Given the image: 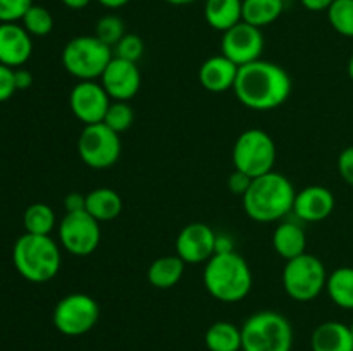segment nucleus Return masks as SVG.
I'll use <instances>...</instances> for the list:
<instances>
[{"label": "nucleus", "instance_id": "nucleus-13", "mask_svg": "<svg viewBox=\"0 0 353 351\" xmlns=\"http://www.w3.org/2000/svg\"><path fill=\"white\" fill-rule=\"evenodd\" d=\"M110 102V96L97 81H78L69 93L71 112L85 126L103 123Z\"/></svg>", "mask_w": 353, "mask_h": 351}, {"label": "nucleus", "instance_id": "nucleus-32", "mask_svg": "<svg viewBox=\"0 0 353 351\" xmlns=\"http://www.w3.org/2000/svg\"><path fill=\"white\" fill-rule=\"evenodd\" d=\"M114 57L124 58V61L130 62H138L143 57L145 52V43L138 34L134 33H126L114 47Z\"/></svg>", "mask_w": 353, "mask_h": 351}, {"label": "nucleus", "instance_id": "nucleus-40", "mask_svg": "<svg viewBox=\"0 0 353 351\" xmlns=\"http://www.w3.org/2000/svg\"><path fill=\"white\" fill-rule=\"evenodd\" d=\"M300 2L310 12H323V10L327 12V9L333 6L334 0H300Z\"/></svg>", "mask_w": 353, "mask_h": 351}, {"label": "nucleus", "instance_id": "nucleus-15", "mask_svg": "<svg viewBox=\"0 0 353 351\" xmlns=\"http://www.w3.org/2000/svg\"><path fill=\"white\" fill-rule=\"evenodd\" d=\"M100 85L103 86L110 100L130 102L140 92L141 72L137 62L112 57L100 76Z\"/></svg>", "mask_w": 353, "mask_h": 351}, {"label": "nucleus", "instance_id": "nucleus-26", "mask_svg": "<svg viewBox=\"0 0 353 351\" xmlns=\"http://www.w3.org/2000/svg\"><path fill=\"white\" fill-rule=\"evenodd\" d=\"M326 291L331 301L343 310H353V267H338L327 275Z\"/></svg>", "mask_w": 353, "mask_h": 351}, {"label": "nucleus", "instance_id": "nucleus-23", "mask_svg": "<svg viewBox=\"0 0 353 351\" xmlns=\"http://www.w3.org/2000/svg\"><path fill=\"white\" fill-rule=\"evenodd\" d=\"M186 264L178 255H165L155 258L147 270V279L154 288L171 289L178 284L185 274Z\"/></svg>", "mask_w": 353, "mask_h": 351}, {"label": "nucleus", "instance_id": "nucleus-21", "mask_svg": "<svg viewBox=\"0 0 353 351\" xmlns=\"http://www.w3.org/2000/svg\"><path fill=\"white\" fill-rule=\"evenodd\" d=\"M241 9L243 0H205L203 17L212 30L224 33L243 21Z\"/></svg>", "mask_w": 353, "mask_h": 351}, {"label": "nucleus", "instance_id": "nucleus-25", "mask_svg": "<svg viewBox=\"0 0 353 351\" xmlns=\"http://www.w3.org/2000/svg\"><path fill=\"white\" fill-rule=\"evenodd\" d=\"M209 351H241V329L228 320L214 322L205 332Z\"/></svg>", "mask_w": 353, "mask_h": 351}, {"label": "nucleus", "instance_id": "nucleus-37", "mask_svg": "<svg viewBox=\"0 0 353 351\" xmlns=\"http://www.w3.org/2000/svg\"><path fill=\"white\" fill-rule=\"evenodd\" d=\"M86 206V195H81L78 191L68 193L64 198V210L65 213H74L81 212Z\"/></svg>", "mask_w": 353, "mask_h": 351}, {"label": "nucleus", "instance_id": "nucleus-44", "mask_svg": "<svg viewBox=\"0 0 353 351\" xmlns=\"http://www.w3.org/2000/svg\"><path fill=\"white\" fill-rule=\"evenodd\" d=\"M348 76H350V79L353 81V55L350 57V61H348Z\"/></svg>", "mask_w": 353, "mask_h": 351}, {"label": "nucleus", "instance_id": "nucleus-18", "mask_svg": "<svg viewBox=\"0 0 353 351\" xmlns=\"http://www.w3.org/2000/svg\"><path fill=\"white\" fill-rule=\"evenodd\" d=\"M238 65L226 55H212L202 62L199 69V83L210 93H224L233 89L238 76Z\"/></svg>", "mask_w": 353, "mask_h": 351}, {"label": "nucleus", "instance_id": "nucleus-12", "mask_svg": "<svg viewBox=\"0 0 353 351\" xmlns=\"http://www.w3.org/2000/svg\"><path fill=\"white\" fill-rule=\"evenodd\" d=\"M221 52L238 67L259 61L264 52L262 30L241 21L231 30L224 31L221 38Z\"/></svg>", "mask_w": 353, "mask_h": 351}, {"label": "nucleus", "instance_id": "nucleus-19", "mask_svg": "<svg viewBox=\"0 0 353 351\" xmlns=\"http://www.w3.org/2000/svg\"><path fill=\"white\" fill-rule=\"evenodd\" d=\"M272 248L285 260L300 257L307 251V236L296 220H279L272 233Z\"/></svg>", "mask_w": 353, "mask_h": 351}, {"label": "nucleus", "instance_id": "nucleus-2", "mask_svg": "<svg viewBox=\"0 0 353 351\" xmlns=\"http://www.w3.org/2000/svg\"><path fill=\"white\" fill-rule=\"evenodd\" d=\"M295 195L296 191L292 181L281 172L271 171L252 179L241 200L245 212L252 220L271 224L279 222L292 213Z\"/></svg>", "mask_w": 353, "mask_h": 351}, {"label": "nucleus", "instance_id": "nucleus-5", "mask_svg": "<svg viewBox=\"0 0 353 351\" xmlns=\"http://www.w3.org/2000/svg\"><path fill=\"white\" fill-rule=\"evenodd\" d=\"M293 327L285 315L262 310L241 326V351H292Z\"/></svg>", "mask_w": 353, "mask_h": 351}, {"label": "nucleus", "instance_id": "nucleus-17", "mask_svg": "<svg viewBox=\"0 0 353 351\" xmlns=\"http://www.w3.org/2000/svg\"><path fill=\"white\" fill-rule=\"evenodd\" d=\"M33 54V36L19 23L0 24V64L23 67Z\"/></svg>", "mask_w": 353, "mask_h": 351}, {"label": "nucleus", "instance_id": "nucleus-28", "mask_svg": "<svg viewBox=\"0 0 353 351\" xmlns=\"http://www.w3.org/2000/svg\"><path fill=\"white\" fill-rule=\"evenodd\" d=\"M21 24L31 36H47L54 30V16L48 9L33 3L21 19Z\"/></svg>", "mask_w": 353, "mask_h": 351}, {"label": "nucleus", "instance_id": "nucleus-6", "mask_svg": "<svg viewBox=\"0 0 353 351\" xmlns=\"http://www.w3.org/2000/svg\"><path fill=\"white\" fill-rule=\"evenodd\" d=\"M112 57V48L95 34H81L64 45L61 61L65 71L78 81H95L100 79Z\"/></svg>", "mask_w": 353, "mask_h": 351}, {"label": "nucleus", "instance_id": "nucleus-43", "mask_svg": "<svg viewBox=\"0 0 353 351\" xmlns=\"http://www.w3.org/2000/svg\"><path fill=\"white\" fill-rule=\"evenodd\" d=\"M164 2L171 3V6H188V3L196 2V0H164Z\"/></svg>", "mask_w": 353, "mask_h": 351}, {"label": "nucleus", "instance_id": "nucleus-35", "mask_svg": "<svg viewBox=\"0 0 353 351\" xmlns=\"http://www.w3.org/2000/svg\"><path fill=\"white\" fill-rule=\"evenodd\" d=\"M338 172L347 184L353 186V145L345 148L338 157Z\"/></svg>", "mask_w": 353, "mask_h": 351}, {"label": "nucleus", "instance_id": "nucleus-34", "mask_svg": "<svg viewBox=\"0 0 353 351\" xmlns=\"http://www.w3.org/2000/svg\"><path fill=\"white\" fill-rule=\"evenodd\" d=\"M16 83H14V69L0 64V103L9 100L16 93Z\"/></svg>", "mask_w": 353, "mask_h": 351}, {"label": "nucleus", "instance_id": "nucleus-7", "mask_svg": "<svg viewBox=\"0 0 353 351\" xmlns=\"http://www.w3.org/2000/svg\"><path fill=\"white\" fill-rule=\"evenodd\" d=\"M327 275L321 258L305 251L300 257L286 260L281 274L283 289L295 301H312L326 289Z\"/></svg>", "mask_w": 353, "mask_h": 351}, {"label": "nucleus", "instance_id": "nucleus-33", "mask_svg": "<svg viewBox=\"0 0 353 351\" xmlns=\"http://www.w3.org/2000/svg\"><path fill=\"white\" fill-rule=\"evenodd\" d=\"M33 6V0H0V24L19 23Z\"/></svg>", "mask_w": 353, "mask_h": 351}, {"label": "nucleus", "instance_id": "nucleus-42", "mask_svg": "<svg viewBox=\"0 0 353 351\" xmlns=\"http://www.w3.org/2000/svg\"><path fill=\"white\" fill-rule=\"evenodd\" d=\"M61 2L64 3V6L68 7V9L81 10V9H85V7H88L92 0H61Z\"/></svg>", "mask_w": 353, "mask_h": 351}, {"label": "nucleus", "instance_id": "nucleus-36", "mask_svg": "<svg viewBox=\"0 0 353 351\" xmlns=\"http://www.w3.org/2000/svg\"><path fill=\"white\" fill-rule=\"evenodd\" d=\"M250 182H252V178H248L247 174H243V172L234 169V171L230 174V178H228V189H230L231 193H234V195L243 196L245 193H247Z\"/></svg>", "mask_w": 353, "mask_h": 351}, {"label": "nucleus", "instance_id": "nucleus-41", "mask_svg": "<svg viewBox=\"0 0 353 351\" xmlns=\"http://www.w3.org/2000/svg\"><path fill=\"white\" fill-rule=\"evenodd\" d=\"M97 2H99L102 7H105V9L116 10V9H121V7L128 6L131 0H97Z\"/></svg>", "mask_w": 353, "mask_h": 351}, {"label": "nucleus", "instance_id": "nucleus-14", "mask_svg": "<svg viewBox=\"0 0 353 351\" xmlns=\"http://www.w3.org/2000/svg\"><path fill=\"white\" fill-rule=\"evenodd\" d=\"M216 231L203 222H192L176 237V255L185 264H207L216 255Z\"/></svg>", "mask_w": 353, "mask_h": 351}, {"label": "nucleus", "instance_id": "nucleus-39", "mask_svg": "<svg viewBox=\"0 0 353 351\" xmlns=\"http://www.w3.org/2000/svg\"><path fill=\"white\" fill-rule=\"evenodd\" d=\"M234 251V243L228 234H217L216 237V255L231 253Z\"/></svg>", "mask_w": 353, "mask_h": 351}, {"label": "nucleus", "instance_id": "nucleus-29", "mask_svg": "<svg viewBox=\"0 0 353 351\" xmlns=\"http://www.w3.org/2000/svg\"><path fill=\"white\" fill-rule=\"evenodd\" d=\"M327 19L336 33L353 38V0H334L327 9Z\"/></svg>", "mask_w": 353, "mask_h": 351}, {"label": "nucleus", "instance_id": "nucleus-4", "mask_svg": "<svg viewBox=\"0 0 353 351\" xmlns=\"http://www.w3.org/2000/svg\"><path fill=\"white\" fill-rule=\"evenodd\" d=\"M12 264L17 274L28 282H48L61 270V244L52 236L24 233L12 246Z\"/></svg>", "mask_w": 353, "mask_h": 351}, {"label": "nucleus", "instance_id": "nucleus-45", "mask_svg": "<svg viewBox=\"0 0 353 351\" xmlns=\"http://www.w3.org/2000/svg\"><path fill=\"white\" fill-rule=\"evenodd\" d=\"M350 332H352V336H353V322L350 323Z\"/></svg>", "mask_w": 353, "mask_h": 351}, {"label": "nucleus", "instance_id": "nucleus-8", "mask_svg": "<svg viewBox=\"0 0 353 351\" xmlns=\"http://www.w3.org/2000/svg\"><path fill=\"white\" fill-rule=\"evenodd\" d=\"M276 143L269 133L259 127L243 131L233 147V165L236 171L255 179L274 171Z\"/></svg>", "mask_w": 353, "mask_h": 351}, {"label": "nucleus", "instance_id": "nucleus-38", "mask_svg": "<svg viewBox=\"0 0 353 351\" xmlns=\"http://www.w3.org/2000/svg\"><path fill=\"white\" fill-rule=\"evenodd\" d=\"M14 83H16L17 92H21V89H28L31 85H33V74L24 67L14 69Z\"/></svg>", "mask_w": 353, "mask_h": 351}, {"label": "nucleus", "instance_id": "nucleus-16", "mask_svg": "<svg viewBox=\"0 0 353 351\" xmlns=\"http://www.w3.org/2000/svg\"><path fill=\"white\" fill-rule=\"evenodd\" d=\"M336 200L326 186L312 184L296 191L292 213L300 222H323L333 213Z\"/></svg>", "mask_w": 353, "mask_h": 351}, {"label": "nucleus", "instance_id": "nucleus-27", "mask_svg": "<svg viewBox=\"0 0 353 351\" xmlns=\"http://www.w3.org/2000/svg\"><path fill=\"white\" fill-rule=\"evenodd\" d=\"M57 217H55L54 209L47 203H31L23 215L24 231L30 234H38V236H50L52 231L55 229Z\"/></svg>", "mask_w": 353, "mask_h": 351}, {"label": "nucleus", "instance_id": "nucleus-30", "mask_svg": "<svg viewBox=\"0 0 353 351\" xmlns=\"http://www.w3.org/2000/svg\"><path fill=\"white\" fill-rule=\"evenodd\" d=\"M133 107L130 105V102H119V100H112L110 102L105 117H103V124H107L117 134H123L124 131L130 129L133 126Z\"/></svg>", "mask_w": 353, "mask_h": 351}, {"label": "nucleus", "instance_id": "nucleus-10", "mask_svg": "<svg viewBox=\"0 0 353 351\" xmlns=\"http://www.w3.org/2000/svg\"><path fill=\"white\" fill-rule=\"evenodd\" d=\"M121 150V134L103 123L85 126L78 138L79 157L88 167L97 171L112 167L119 160Z\"/></svg>", "mask_w": 353, "mask_h": 351}, {"label": "nucleus", "instance_id": "nucleus-24", "mask_svg": "<svg viewBox=\"0 0 353 351\" xmlns=\"http://www.w3.org/2000/svg\"><path fill=\"white\" fill-rule=\"evenodd\" d=\"M283 10H285V0H243L241 14L245 23L262 30L278 21Z\"/></svg>", "mask_w": 353, "mask_h": 351}, {"label": "nucleus", "instance_id": "nucleus-22", "mask_svg": "<svg viewBox=\"0 0 353 351\" xmlns=\"http://www.w3.org/2000/svg\"><path fill=\"white\" fill-rule=\"evenodd\" d=\"M85 210L99 222H110L123 212V198L110 188H97L86 195Z\"/></svg>", "mask_w": 353, "mask_h": 351}, {"label": "nucleus", "instance_id": "nucleus-1", "mask_svg": "<svg viewBox=\"0 0 353 351\" xmlns=\"http://www.w3.org/2000/svg\"><path fill=\"white\" fill-rule=\"evenodd\" d=\"M233 92L247 109L268 112L278 109L288 100L292 93V78L281 65L259 58L238 69Z\"/></svg>", "mask_w": 353, "mask_h": 351}, {"label": "nucleus", "instance_id": "nucleus-9", "mask_svg": "<svg viewBox=\"0 0 353 351\" xmlns=\"http://www.w3.org/2000/svg\"><path fill=\"white\" fill-rule=\"evenodd\" d=\"M100 306L95 298L85 292H71L55 305L52 313L54 327L68 337H78L90 332L97 326Z\"/></svg>", "mask_w": 353, "mask_h": 351}, {"label": "nucleus", "instance_id": "nucleus-31", "mask_svg": "<svg viewBox=\"0 0 353 351\" xmlns=\"http://www.w3.org/2000/svg\"><path fill=\"white\" fill-rule=\"evenodd\" d=\"M126 34V26L124 21L116 14H105L99 19L95 26V36L110 48L116 47L117 41Z\"/></svg>", "mask_w": 353, "mask_h": 351}, {"label": "nucleus", "instance_id": "nucleus-20", "mask_svg": "<svg viewBox=\"0 0 353 351\" xmlns=\"http://www.w3.org/2000/svg\"><path fill=\"white\" fill-rule=\"evenodd\" d=\"M312 351H353L350 326L330 320L316 327L310 336Z\"/></svg>", "mask_w": 353, "mask_h": 351}, {"label": "nucleus", "instance_id": "nucleus-11", "mask_svg": "<svg viewBox=\"0 0 353 351\" xmlns=\"http://www.w3.org/2000/svg\"><path fill=\"white\" fill-rule=\"evenodd\" d=\"M59 244L74 257H86L99 248L102 240L100 222L86 210L65 213L59 222Z\"/></svg>", "mask_w": 353, "mask_h": 351}, {"label": "nucleus", "instance_id": "nucleus-3", "mask_svg": "<svg viewBox=\"0 0 353 351\" xmlns=\"http://www.w3.org/2000/svg\"><path fill=\"white\" fill-rule=\"evenodd\" d=\"M203 286L217 301L238 303L252 291L254 275L250 265L236 251L214 255L203 268Z\"/></svg>", "mask_w": 353, "mask_h": 351}]
</instances>
